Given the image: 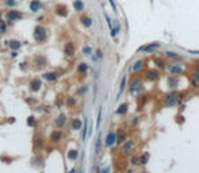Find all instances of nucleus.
I'll return each mask as SVG.
<instances>
[{
  "instance_id": "1",
  "label": "nucleus",
  "mask_w": 199,
  "mask_h": 173,
  "mask_svg": "<svg viewBox=\"0 0 199 173\" xmlns=\"http://www.w3.org/2000/svg\"><path fill=\"white\" fill-rule=\"evenodd\" d=\"M34 39H35L37 42H44L46 39V30L45 27L42 26H35V29H34Z\"/></svg>"
},
{
  "instance_id": "2",
  "label": "nucleus",
  "mask_w": 199,
  "mask_h": 173,
  "mask_svg": "<svg viewBox=\"0 0 199 173\" xmlns=\"http://www.w3.org/2000/svg\"><path fill=\"white\" fill-rule=\"evenodd\" d=\"M23 15L21 11L18 10H11L7 12V19H8V22H15V20H19V19H22Z\"/></svg>"
},
{
  "instance_id": "3",
  "label": "nucleus",
  "mask_w": 199,
  "mask_h": 173,
  "mask_svg": "<svg viewBox=\"0 0 199 173\" xmlns=\"http://www.w3.org/2000/svg\"><path fill=\"white\" fill-rule=\"evenodd\" d=\"M65 122H66V115L65 114H60V115L57 116V119L54 120V126H56L57 128H61V127H64Z\"/></svg>"
},
{
  "instance_id": "4",
  "label": "nucleus",
  "mask_w": 199,
  "mask_h": 173,
  "mask_svg": "<svg viewBox=\"0 0 199 173\" xmlns=\"http://www.w3.org/2000/svg\"><path fill=\"white\" fill-rule=\"evenodd\" d=\"M160 48V43H150V45H146V46H142L140 48V52H154Z\"/></svg>"
},
{
  "instance_id": "5",
  "label": "nucleus",
  "mask_w": 199,
  "mask_h": 173,
  "mask_svg": "<svg viewBox=\"0 0 199 173\" xmlns=\"http://www.w3.org/2000/svg\"><path fill=\"white\" fill-rule=\"evenodd\" d=\"M56 12L60 15V16H66L68 15V7L64 4H57L56 6Z\"/></svg>"
},
{
  "instance_id": "6",
  "label": "nucleus",
  "mask_w": 199,
  "mask_h": 173,
  "mask_svg": "<svg viewBox=\"0 0 199 173\" xmlns=\"http://www.w3.org/2000/svg\"><path fill=\"white\" fill-rule=\"evenodd\" d=\"M168 70L171 73H180L182 70H183V66H182V64H169L168 65Z\"/></svg>"
},
{
  "instance_id": "7",
  "label": "nucleus",
  "mask_w": 199,
  "mask_h": 173,
  "mask_svg": "<svg viewBox=\"0 0 199 173\" xmlns=\"http://www.w3.org/2000/svg\"><path fill=\"white\" fill-rule=\"evenodd\" d=\"M41 80L39 78H34L33 81L30 82V89L33 92H37V91H39V88H41Z\"/></svg>"
},
{
  "instance_id": "8",
  "label": "nucleus",
  "mask_w": 199,
  "mask_h": 173,
  "mask_svg": "<svg viewBox=\"0 0 199 173\" xmlns=\"http://www.w3.org/2000/svg\"><path fill=\"white\" fill-rule=\"evenodd\" d=\"M42 8V3L39 0H33V2L30 3V10L33 11V12H38Z\"/></svg>"
},
{
  "instance_id": "9",
  "label": "nucleus",
  "mask_w": 199,
  "mask_h": 173,
  "mask_svg": "<svg viewBox=\"0 0 199 173\" xmlns=\"http://www.w3.org/2000/svg\"><path fill=\"white\" fill-rule=\"evenodd\" d=\"M65 54L68 57H72L73 54H75V45H73L72 42H68L65 45Z\"/></svg>"
},
{
  "instance_id": "10",
  "label": "nucleus",
  "mask_w": 199,
  "mask_h": 173,
  "mask_svg": "<svg viewBox=\"0 0 199 173\" xmlns=\"http://www.w3.org/2000/svg\"><path fill=\"white\" fill-rule=\"evenodd\" d=\"M61 138H62V134H61V131H58V130H56V131H53L52 134H50V141H52L53 143L60 142Z\"/></svg>"
},
{
  "instance_id": "11",
  "label": "nucleus",
  "mask_w": 199,
  "mask_h": 173,
  "mask_svg": "<svg viewBox=\"0 0 199 173\" xmlns=\"http://www.w3.org/2000/svg\"><path fill=\"white\" fill-rule=\"evenodd\" d=\"M115 141H116V134H115V133H108L107 137H106V145H107V146L114 145Z\"/></svg>"
},
{
  "instance_id": "12",
  "label": "nucleus",
  "mask_w": 199,
  "mask_h": 173,
  "mask_svg": "<svg viewBox=\"0 0 199 173\" xmlns=\"http://www.w3.org/2000/svg\"><path fill=\"white\" fill-rule=\"evenodd\" d=\"M140 88H141V81H134L130 88V92L131 95H137V92L140 91Z\"/></svg>"
},
{
  "instance_id": "13",
  "label": "nucleus",
  "mask_w": 199,
  "mask_h": 173,
  "mask_svg": "<svg viewBox=\"0 0 199 173\" xmlns=\"http://www.w3.org/2000/svg\"><path fill=\"white\" fill-rule=\"evenodd\" d=\"M44 146V142H42V137L41 135H35L34 137V147L35 149H39Z\"/></svg>"
},
{
  "instance_id": "14",
  "label": "nucleus",
  "mask_w": 199,
  "mask_h": 173,
  "mask_svg": "<svg viewBox=\"0 0 199 173\" xmlns=\"http://www.w3.org/2000/svg\"><path fill=\"white\" fill-rule=\"evenodd\" d=\"M44 78L48 81H56L57 80V73L54 72H49V73H45L44 74Z\"/></svg>"
},
{
  "instance_id": "15",
  "label": "nucleus",
  "mask_w": 199,
  "mask_h": 173,
  "mask_svg": "<svg viewBox=\"0 0 199 173\" xmlns=\"http://www.w3.org/2000/svg\"><path fill=\"white\" fill-rule=\"evenodd\" d=\"M157 77H158V72H157V70H149L148 74H146V78H148V80H150V81H154Z\"/></svg>"
},
{
  "instance_id": "16",
  "label": "nucleus",
  "mask_w": 199,
  "mask_h": 173,
  "mask_svg": "<svg viewBox=\"0 0 199 173\" xmlns=\"http://www.w3.org/2000/svg\"><path fill=\"white\" fill-rule=\"evenodd\" d=\"M81 126H83V122H81L80 119H73L72 120V128L73 130H80Z\"/></svg>"
},
{
  "instance_id": "17",
  "label": "nucleus",
  "mask_w": 199,
  "mask_h": 173,
  "mask_svg": "<svg viewBox=\"0 0 199 173\" xmlns=\"http://www.w3.org/2000/svg\"><path fill=\"white\" fill-rule=\"evenodd\" d=\"M73 7H75L76 11H83L84 10V4H83V2H81V0H75Z\"/></svg>"
},
{
  "instance_id": "18",
  "label": "nucleus",
  "mask_w": 199,
  "mask_h": 173,
  "mask_svg": "<svg viewBox=\"0 0 199 173\" xmlns=\"http://www.w3.org/2000/svg\"><path fill=\"white\" fill-rule=\"evenodd\" d=\"M80 20H81V23H83L85 27H89V26L92 25V19L89 18V16H81Z\"/></svg>"
},
{
  "instance_id": "19",
  "label": "nucleus",
  "mask_w": 199,
  "mask_h": 173,
  "mask_svg": "<svg viewBox=\"0 0 199 173\" xmlns=\"http://www.w3.org/2000/svg\"><path fill=\"white\" fill-rule=\"evenodd\" d=\"M77 157H79V152H77V150H71L68 153V158L72 160V161L77 160Z\"/></svg>"
},
{
  "instance_id": "20",
  "label": "nucleus",
  "mask_w": 199,
  "mask_h": 173,
  "mask_svg": "<svg viewBox=\"0 0 199 173\" xmlns=\"http://www.w3.org/2000/svg\"><path fill=\"white\" fill-rule=\"evenodd\" d=\"M176 103V100H175V96L173 95H168L165 97V104H169V105H173Z\"/></svg>"
},
{
  "instance_id": "21",
  "label": "nucleus",
  "mask_w": 199,
  "mask_h": 173,
  "mask_svg": "<svg viewBox=\"0 0 199 173\" xmlns=\"http://www.w3.org/2000/svg\"><path fill=\"white\" fill-rule=\"evenodd\" d=\"M10 46H11V49L18 50L19 48H21V42H19V41H15V39H14V41L10 42Z\"/></svg>"
},
{
  "instance_id": "22",
  "label": "nucleus",
  "mask_w": 199,
  "mask_h": 173,
  "mask_svg": "<svg viewBox=\"0 0 199 173\" xmlns=\"http://www.w3.org/2000/svg\"><path fill=\"white\" fill-rule=\"evenodd\" d=\"M127 111V104L125 103V104H122V105H119V108L116 110V114H119V115H122V114H125Z\"/></svg>"
},
{
  "instance_id": "23",
  "label": "nucleus",
  "mask_w": 199,
  "mask_h": 173,
  "mask_svg": "<svg viewBox=\"0 0 199 173\" xmlns=\"http://www.w3.org/2000/svg\"><path fill=\"white\" fill-rule=\"evenodd\" d=\"M133 146H134V143L129 141V142H127V143H126V145H125V146H123V152H125V153H129V152H130L131 149H133Z\"/></svg>"
},
{
  "instance_id": "24",
  "label": "nucleus",
  "mask_w": 199,
  "mask_h": 173,
  "mask_svg": "<svg viewBox=\"0 0 199 173\" xmlns=\"http://www.w3.org/2000/svg\"><path fill=\"white\" fill-rule=\"evenodd\" d=\"M27 124H29L30 127H35V124H37L35 123V118H34V116H29V118H27Z\"/></svg>"
},
{
  "instance_id": "25",
  "label": "nucleus",
  "mask_w": 199,
  "mask_h": 173,
  "mask_svg": "<svg viewBox=\"0 0 199 173\" xmlns=\"http://www.w3.org/2000/svg\"><path fill=\"white\" fill-rule=\"evenodd\" d=\"M87 69H88V65L87 64H80L79 68H77V72H79V73H84V72H87Z\"/></svg>"
},
{
  "instance_id": "26",
  "label": "nucleus",
  "mask_w": 199,
  "mask_h": 173,
  "mask_svg": "<svg viewBox=\"0 0 199 173\" xmlns=\"http://www.w3.org/2000/svg\"><path fill=\"white\" fill-rule=\"evenodd\" d=\"M168 84L171 88H175V87L177 85V78H173V77H171L169 80H168Z\"/></svg>"
},
{
  "instance_id": "27",
  "label": "nucleus",
  "mask_w": 199,
  "mask_h": 173,
  "mask_svg": "<svg viewBox=\"0 0 199 173\" xmlns=\"http://www.w3.org/2000/svg\"><path fill=\"white\" fill-rule=\"evenodd\" d=\"M6 29H7V26H6V23L0 19V34H3L6 31Z\"/></svg>"
},
{
  "instance_id": "28",
  "label": "nucleus",
  "mask_w": 199,
  "mask_h": 173,
  "mask_svg": "<svg viewBox=\"0 0 199 173\" xmlns=\"http://www.w3.org/2000/svg\"><path fill=\"white\" fill-rule=\"evenodd\" d=\"M0 160L2 161H4V162H7V164H10V162H12V158H10V157H4V156H0Z\"/></svg>"
},
{
  "instance_id": "29",
  "label": "nucleus",
  "mask_w": 199,
  "mask_h": 173,
  "mask_svg": "<svg viewBox=\"0 0 199 173\" xmlns=\"http://www.w3.org/2000/svg\"><path fill=\"white\" fill-rule=\"evenodd\" d=\"M91 48H89V46H84V49H83V53L85 54V56H89V54H91Z\"/></svg>"
},
{
  "instance_id": "30",
  "label": "nucleus",
  "mask_w": 199,
  "mask_h": 173,
  "mask_svg": "<svg viewBox=\"0 0 199 173\" xmlns=\"http://www.w3.org/2000/svg\"><path fill=\"white\" fill-rule=\"evenodd\" d=\"M125 82H126V77H123V78H122V82H121V88H119V95L123 92V89H125Z\"/></svg>"
},
{
  "instance_id": "31",
  "label": "nucleus",
  "mask_w": 199,
  "mask_h": 173,
  "mask_svg": "<svg viewBox=\"0 0 199 173\" xmlns=\"http://www.w3.org/2000/svg\"><path fill=\"white\" fill-rule=\"evenodd\" d=\"M141 65H142V61H137L134 64V66H133V70H137V69H140L141 68Z\"/></svg>"
},
{
  "instance_id": "32",
  "label": "nucleus",
  "mask_w": 199,
  "mask_h": 173,
  "mask_svg": "<svg viewBox=\"0 0 199 173\" xmlns=\"http://www.w3.org/2000/svg\"><path fill=\"white\" fill-rule=\"evenodd\" d=\"M116 141H118L119 143H121V142H123V141H125V134H123V133H121V131H119V137L116 138Z\"/></svg>"
},
{
  "instance_id": "33",
  "label": "nucleus",
  "mask_w": 199,
  "mask_h": 173,
  "mask_svg": "<svg viewBox=\"0 0 199 173\" xmlns=\"http://www.w3.org/2000/svg\"><path fill=\"white\" fill-rule=\"evenodd\" d=\"M100 119H102V110H99V112H97V123H96L97 127H99V124H100Z\"/></svg>"
},
{
  "instance_id": "34",
  "label": "nucleus",
  "mask_w": 199,
  "mask_h": 173,
  "mask_svg": "<svg viewBox=\"0 0 199 173\" xmlns=\"http://www.w3.org/2000/svg\"><path fill=\"white\" fill-rule=\"evenodd\" d=\"M66 104L71 105V107H72V105H75V99H73V97H69V99L66 100Z\"/></svg>"
},
{
  "instance_id": "35",
  "label": "nucleus",
  "mask_w": 199,
  "mask_h": 173,
  "mask_svg": "<svg viewBox=\"0 0 199 173\" xmlns=\"http://www.w3.org/2000/svg\"><path fill=\"white\" fill-rule=\"evenodd\" d=\"M177 54L175 53V52H167V57H171V58H175Z\"/></svg>"
},
{
  "instance_id": "36",
  "label": "nucleus",
  "mask_w": 199,
  "mask_h": 173,
  "mask_svg": "<svg viewBox=\"0 0 199 173\" xmlns=\"http://www.w3.org/2000/svg\"><path fill=\"white\" fill-rule=\"evenodd\" d=\"M148 158H149V156H148V154H144V156H142V158H141V164H146Z\"/></svg>"
},
{
  "instance_id": "37",
  "label": "nucleus",
  "mask_w": 199,
  "mask_h": 173,
  "mask_svg": "<svg viewBox=\"0 0 199 173\" xmlns=\"http://www.w3.org/2000/svg\"><path fill=\"white\" fill-rule=\"evenodd\" d=\"M85 137H87V123L84 124V128H83V139H85Z\"/></svg>"
},
{
  "instance_id": "38",
  "label": "nucleus",
  "mask_w": 199,
  "mask_h": 173,
  "mask_svg": "<svg viewBox=\"0 0 199 173\" xmlns=\"http://www.w3.org/2000/svg\"><path fill=\"white\" fill-rule=\"evenodd\" d=\"M7 6H15V0H6Z\"/></svg>"
},
{
  "instance_id": "39",
  "label": "nucleus",
  "mask_w": 199,
  "mask_h": 173,
  "mask_svg": "<svg viewBox=\"0 0 199 173\" xmlns=\"http://www.w3.org/2000/svg\"><path fill=\"white\" fill-rule=\"evenodd\" d=\"M108 2H110V4H111V7H112V10L115 11L116 12V6H115V3H114V0H108Z\"/></svg>"
},
{
  "instance_id": "40",
  "label": "nucleus",
  "mask_w": 199,
  "mask_h": 173,
  "mask_svg": "<svg viewBox=\"0 0 199 173\" xmlns=\"http://www.w3.org/2000/svg\"><path fill=\"white\" fill-rule=\"evenodd\" d=\"M195 80H196V81H199V72H196V73H195Z\"/></svg>"
},
{
  "instance_id": "41",
  "label": "nucleus",
  "mask_w": 199,
  "mask_h": 173,
  "mask_svg": "<svg viewBox=\"0 0 199 173\" xmlns=\"http://www.w3.org/2000/svg\"><path fill=\"white\" fill-rule=\"evenodd\" d=\"M138 162V158L137 157H134V158H133V164H137Z\"/></svg>"
},
{
  "instance_id": "42",
  "label": "nucleus",
  "mask_w": 199,
  "mask_h": 173,
  "mask_svg": "<svg viewBox=\"0 0 199 173\" xmlns=\"http://www.w3.org/2000/svg\"><path fill=\"white\" fill-rule=\"evenodd\" d=\"M96 54H97V57H102V52H100V50H97Z\"/></svg>"
},
{
  "instance_id": "43",
  "label": "nucleus",
  "mask_w": 199,
  "mask_h": 173,
  "mask_svg": "<svg viewBox=\"0 0 199 173\" xmlns=\"http://www.w3.org/2000/svg\"><path fill=\"white\" fill-rule=\"evenodd\" d=\"M69 173H76V169H72V170L69 172Z\"/></svg>"
},
{
  "instance_id": "44",
  "label": "nucleus",
  "mask_w": 199,
  "mask_h": 173,
  "mask_svg": "<svg viewBox=\"0 0 199 173\" xmlns=\"http://www.w3.org/2000/svg\"><path fill=\"white\" fill-rule=\"evenodd\" d=\"M81 173H84V172H81Z\"/></svg>"
}]
</instances>
